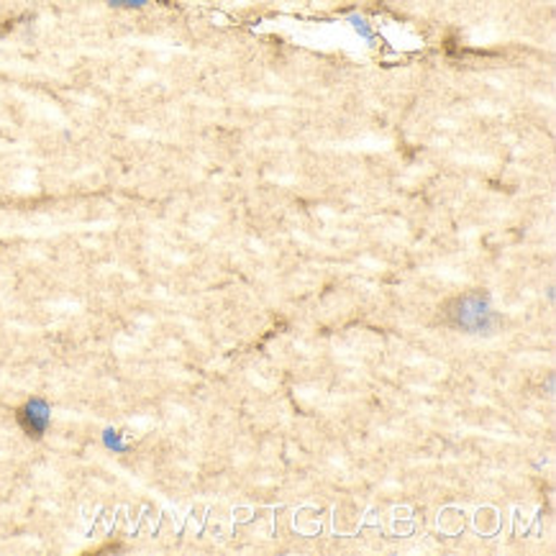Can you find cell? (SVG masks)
I'll return each mask as SVG.
<instances>
[{
	"label": "cell",
	"mask_w": 556,
	"mask_h": 556,
	"mask_svg": "<svg viewBox=\"0 0 556 556\" xmlns=\"http://www.w3.org/2000/svg\"><path fill=\"white\" fill-rule=\"evenodd\" d=\"M446 316L456 331L465 333H493L497 329V320H501L482 290H472L467 295L456 298L448 305Z\"/></svg>",
	"instance_id": "cell-1"
},
{
	"label": "cell",
	"mask_w": 556,
	"mask_h": 556,
	"mask_svg": "<svg viewBox=\"0 0 556 556\" xmlns=\"http://www.w3.org/2000/svg\"><path fill=\"white\" fill-rule=\"evenodd\" d=\"M346 24H349V26H352V28H354V31H356V34H359V37L367 41V45H375V41H377L375 26H372V24H369V21H367L365 16H359V13H349V16H346Z\"/></svg>",
	"instance_id": "cell-2"
},
{
	"label": "cell",
	"mask_w": 556,
	"mask_h": 556,
	"mask_svg": "<svg viewBox=\"0 0 556 556\" xmlns=\"http://www.w3.org/2000/svg\"><path fill=\"white\" fill-rule=\"evenodd\" d=\"M111 3H116V5H144L147 0H111Z\"/></svg>",
	"instance_id": "cell-3"
}]
</instances>
